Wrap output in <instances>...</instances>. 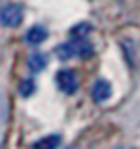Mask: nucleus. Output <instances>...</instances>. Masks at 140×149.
<instances>
[{"mask_svg": "<svg viewBox=\"0 0 140 149\" xmlns=\"http://www.w3.org/2000/svg\"><path fill=\"white\" fill-rule=\"evenodd\" d=\"M89 31H91L89 25H78L76 29H72V35H74V37H80V40H84L82 35H84V33H89Z\"/></svg>", "mask_w": 140, "mask_h": 149, "instance_id": "nucleus-10", "label": "nucleus"}, {"mask_svg": "<svg viewBox=\"0 0 140 149\" xmlns=\"http://www.w3.org/2000/svg\"><path fill=\"white\" fill-rule=\"evenodd\" d=\"M23 21V6L16 4V2H10V4H4L0 8V23L4 27H16Z\"/></svg>", "mask_w": 140, "mask_h": 149, "instance_id": "nucleus-2", "label": "nucleus"}, {"mask_svg": "<svg viewBox=\"0 0 140 149\" xmlns=\"http://www.w3.org/2000/svg\"><path fill=\"white\" fill-rule=\"evenodd\" d=\"M117 149H124V147H117Z\"/></svg>", "mask_w": 140, "mask_h": 149, "instance_id": "nucleus-11", "label": "nucleus"}, {"mask_svg": "<svg viewBox=\"0 0 140 149\" xmlns=\"http://www.w3.org/2000/svg\"><path fill=\"white\" fill-rule=\"evenodd\" d=\"M109 97H111V85H109V81L99 79L93 85V100L97 104H103V102H107Z\"/></svg>", "mask_w": 140, "mask_h": 149, "instance_id": "nucleus-4", "label": "nucleus"}, {"mask_svg": "<svg viewBox=\"0 0 140 149\" xmlns=\"http://www.w3.org/2000/svg\"><path fill=\"white\" fill-rule=\"evenodd\" d=\"M33 89H35V85H33V81H29V79L21 81V85H19V93H21L23 97H29L31 93H33Z\"/></svg>", "mask_w": 140, "mask_h": 149, "instance_id": "nucleus-8", "label": "nucleus"}, {"mask_svg": "<svg viewBox=\"0 0 140 149\" xmlns=\"http://www.w3.org/2000/svg\"><path fill=\"white\" fill-rule=\"evenodd\" d=\"M6 112H8V108H6V97L0 93V126L6 122Z\"/></svg>", "mask_w": 140, "mask_h": 149, "instance_id": "nucleus-9", "label": "nucleus"}, {"mask_svg": "<svg viewBox=\"0 0 140 149\" xmlns=\"http://www.w3.org/2000/svg\"><path fill=\"white\" fill-rule=\"evenodd\" d=\"M27 66H29V70H31V72H41V70L47 66V58H45V54H31V56H29Z\"/></svg>", "mask_w": 140, "mask_h": 149, "instance_id": "nucleus-6", "label": "nucleus"}, {"mask_svg": "<svg viewBox=\"0 0 140 149\" xmlns=\"http://www.w3.org/2000/svg\"><path fill=\"white\" fill-rule=\"evenodd\" d=\"M56 54L60 56L62 60H68V58H72V56H78V58H89V56L93 54V46L89 42L80 40V37H74L72 42L58 46L56 48Z\"/></svg>", "mask_w": 140, "mask_h": 149, "instance_id": "nucleus-1", "label": "nucleus"}, {"mask_svg": "<svg viewBox=\"0 0 140 149\" xmlns=\"http://www.w3.org/2000/svg\"><path fill=\"white\" fill-rule=\"evenodd\" d=\"M60 147V137L58 135H49V137H43L35 143V149H58Z\"/></svg>", "mask_w": 140, "mask_h": 149, "instance_id": "nucleus-7", "label": "nucleus"}, {"mask_svg": "<svg viewBox=\"0 0 140 149\" xmlns=\"http://www.w3.org/2000/svg\"><path fill=\"white\" fill-rule=\"evenodd\" d=\"M45 37H47L45 27H41V25H35V27H31V29L27 31L25 40H27V44H31V46H37V44L45 42Z\"/></svg>", "mask_w": 140, "mask_h": 149, "instance_id": "nucleus-5", "label": "nucleus"}, {"mask_svg": "<svg viewBox=\"0 0 140 149\" xmlns=\"http://www.w3.org/2000/svg\"><path fill=\"white\" fill-rule=\"evenodd\" d=\"M56 83L64 93H74L76 87H78V79H76L74 70H68V68H64L56 74Z\"/></svg>", "mask_w": 140, "mask_h": 149, "instance_id": "nucleus-3", "label": "nucleus"}]
</instances>
